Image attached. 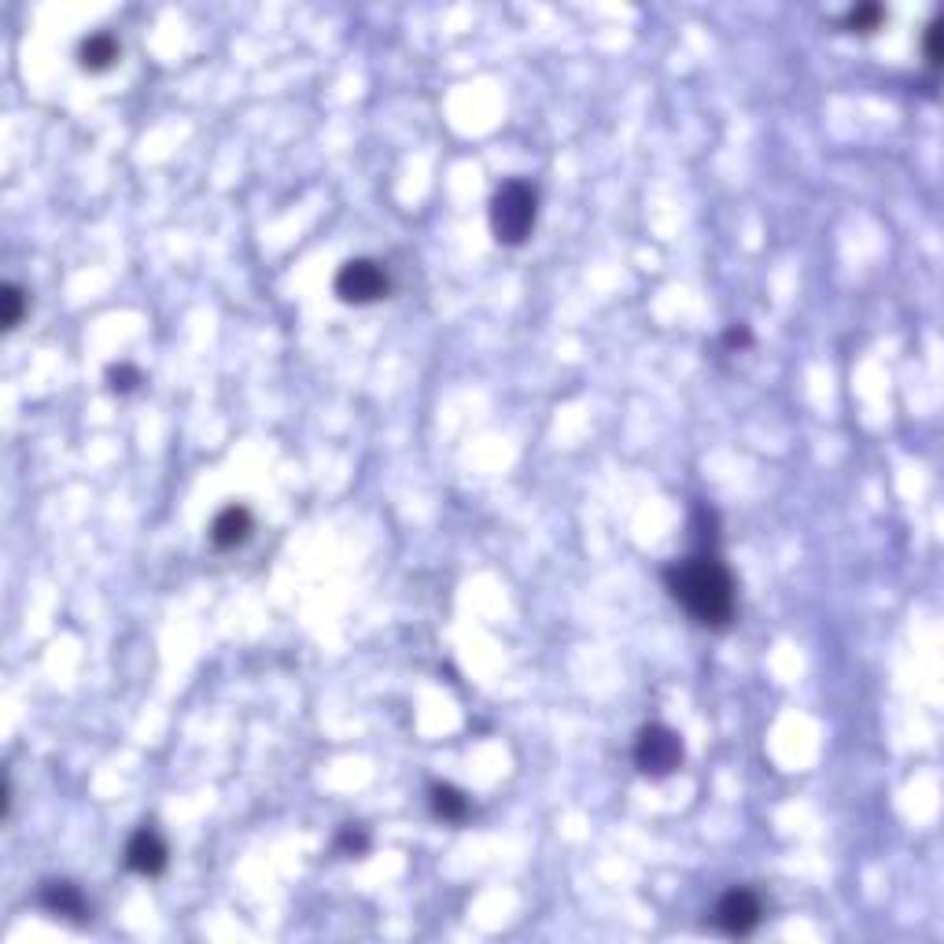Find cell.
<instances>
[{
    "instance_id": "cell-1",
    "label": "cell",
    "mask_w": 944,
    "mask_h": 944,
    "mask_svg": "<svg viewBox=\"0 0 944 944\" xmlns=\"http://www.w3.org/2000/svg\"><path fill=\"white\" fill-rule=\"evenodd\" d=\"M668 595L683 606V612L701 628H727L738 609V587L731 569L716 550L701 547L665 569Z\"/></svg>"
},
{
    "instance_id": "cell-2",
    "label": "cell",
    "mask_w": 944,
    "mask_h": 944,
    "mask_svg": "<svg viewBox=\"0 0 944 944\" xmlns=\"http://www.w3.org/2000/svg\"><path fill=\"white\" fill-rule=\"evenodd\" d=\"M535 218H539V192L535 184L510 178L494 189L491 196V232L505 248H517L531 237Z\"/></svg>"
},
{
    "instance_id": "cell-3",
    "label": "cell",
    "mask_w": 944,
    "mask_h": 944,
    "mask_svg": "<svg viewBox=\"0 0 944 944\" xmlns=\"http://www.w3.org/2000/svg\"><path fill=\"white\" fill-rule=\"evenodd\" d=\"M333 291H336L339 303L369 307L392 291V277H387V270L377 259H350L336 270Z\"/></svg>"
},
{
    "instance_id": "cell-4",
    "label": "cell",
    "mask_w": 944,
    "mask_h": 944,
    "mask_svg": "<svg viewBox=\"0 0 944 944\" xmlns=\"http://www.w3.org/2000/svg\"><path fill=\"white\" fill-rule=\"evenodd\" d=\"M635 767L646 778H668L683 767V742L679 734L665 724H649L642 727L635 738Z\"/></svg>"
},
{
    "instance_id": "cell-5",
    "label": "cell",
    "mask_w": 944,
    "mask_h": 944,
    "mask_svg": "<svg viewBox=\"0 0 944 944\" xmlns=\"http://www.w3.org/2000/svg\"><path fill=\"white\" fill-rule=\"evenodd\" d=\"M761 919H764V900H761V893L749 889V885L727 889L713 908V927L724 933V937H749V933L761 927Z\"/></svg>"
},
{
    "instance_id": "cell-6",
    "label": "cell",
    "mask_w": 944,
    "mask_h": 944,
    "mask_svg": "<svg viewBox=\"0 0 944 944\" xmlns=\"http://www.w3.org/2000/svg\"><path fill=\"white\" fill-rule=\"evenodd\" d=\"M167 863H170V849L152 823L133 831V838L126 841V868L133 874H144V879H155V874L167 871Z\"/></svg>"
},
{
    "instance_id": "cell-7",
    "label": "cell",
    "mask_w": 944,
    "mask_h": 944,
    "mask_svg": "<svg viewBox=\"0 0 944 944\" xmlns=\"http://www.w3.org/2000/svg\"><path fill=\"white\" fill-rule=\"evenodd\" d=\"M251 531H255V517H251L248 505H226V510H218V517L211 521L207 535H211L214 550H237L251 539Z\"/></svg>"
},
{
    "instance_id": "cell-8",
    "label": "cell",
    "mask_w": 944,
    "mask_h": 944,
    "mask_svg": "<svg viewBox=\"0 0 944 944\" xmlns=\"http://www.w3.org/2000/svg\"><path fill=\"white\" fill-rule=\"evenodd\" d=\"M37 904H41L48 915H63V919H74V922H85V915H89L85 893L77 889L74 882H45L41 893H37Z\"/></svg>"
},
{
    "instance_id": "cell-9",
    "label": "cell",
    "mask_w": 944,
    "mask_h": 944,
    "mask_svg": "<svg viewBox=\"0 0 944 944\" xmlns=\"http://www.w3.org/2000/svg\"><path fill=\"white\" fill-rule=\"evenodd\" d=\"M119 56H122V48H119V41H115V34H107V31L82 37V45H77V63H82V71H89V74L111 71V67L119 63Z\"/></svg>"
},
{
    "instance_id": "cell-10",
    "label": "cell",
    "mask_w": 944,
    "mask_h": 944,
    "mask_svg": "<svg viewBox=\"0 0 944 944\" xmlns=\"http://www.w3.org/2000/svg\"><path fill=\"white\" fill-rule=\"evenodd\" d=\"M428 801H432L435 820H443V823H465L473 812L469 793L457 790V786H451V782H435L432 790H428Z\"/></svg>"
},
{
    "instance_id": "cell-11",
    "label": "cell",
    "mask_w": 944,
    "mask_h": 944,
    "mask_svg": "<svg viewBox=\"0 0 944 944\" xmlns=\"http://www.w3.org/2000/svg\"><path fill=\"white\" fill-rule=\"evenodd\" d=\"M882 19H885L882 4H856L849 8V15H845V26H849L852 34H874L882 26Z\"/></svg>"
},
{
    "instance_id": "cell-12",
    "label": "cell",
    "mask_w": 944,
    "mask_h": 944,
    "mask_svg": "<svg viewBox=\"0 0 944 944\" xmlns=\"http://www.w3.org/2000/svg\"><path fill=\"white\" fill-rule=\"evenodd\" d=\"M0 303H4V328L12 333V328H19V321H23L26 314V291L19 285H4V291H0Z\"/></svg>"
},
{
    "instance_id": "cell-13",
    "label": "cell",
    "mask_w": 944,
    "mask_h": 944,
    "mask_svg": "<svg viewBox=\"0 0 944 944\" xmlns=\"http://www.w3.org/2000/svg\"><path fill=\"white\" fill-rule=\"evenodd\" d=\"M107 387H111V392H119V395H126V392H133V387L141 384V369L138 366H130V362H115V366H107Z\"/></svg>"
},
{
    "instance_id": "cell-14",
    "label": "cell",
    "mask_w": 944,
    "mask_h": 944,
    "mask_svg": "<svg viewBox=\"0 0 944 944\" xmlns=\"http://www.w3.org/2000/svg\"><path fill=\"white\" fill-rule=\"evenodd\" d=\"M366 849H369V834L362 831V826L347 823L344 831L336 834V852H344V856H366Z\"/></svg>"
},
{
    "instance_id": "cell-15",
    "label": "cell",
    "mask_w": 944,
    "mask_h": 944,
    "mask_svg": "<svg viewBox=\"0 0 944 944\" xmlns=\"http://www.w3.org/2000/svg\"><path fill=\"white\" fill-rule=\"evenodd\" d=\"M922 56H927V63L937 71L941 67V15L927 23V34H922Z\"/></svg>"
},
{
    "instance_id": "cell-16",
    "label": "cell",
    "mask_w": 944,
    "mask_h": 944,
    "mask_svg": "<svg viewBox=\"0 0 944 944\" xmlns=\"http://www.w3.org/2000/svg\"><path fill=\"white\" fill-rule=\"evenodd\" d=\"M724 344L727 347H749V344H753V333H749L745 325H734V328H727Z\"/></svg>"
}]
</instances>
